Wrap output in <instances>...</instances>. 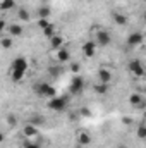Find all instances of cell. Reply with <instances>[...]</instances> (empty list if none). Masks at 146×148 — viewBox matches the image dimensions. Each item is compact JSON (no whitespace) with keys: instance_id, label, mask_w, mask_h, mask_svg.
<instances>
[{"instance_id":"cell-1","label":"cell","mask_w":146,"mask_h":148,"mask_svg":"<svg viewBox=\"0 0 146 148\" xmlns=\"http://www.w3.org/2000/svg\"><path fill=\"white\" fill-rule=\"evenodd\" d=\"M35 91H36L40 97H46V98H53V97H57L55 88L50 86L48 83H40V84H36V86H35Z\"/></svg>"},{"instance_id":"cell-2","label":"cell","mask_w":146,"mask_h":148,"mask_svg":"<svg viewBox=\"0 0 146 148\" xmlns=\"http://www.w3.org/2000/svg\"><path fill=\"white\" fill-rule=\"evenodd\" d=\"M83 88H84V79H83V76L76 74L72 77V81H71V93L72 95H79L83 91Z\"/></svg>"},{"instance_id":"cell-3","label":"cell","mask_w":146,"mask_h":148,"mask_svg":"<svg viewBox=\"0 0 146 148\" xmlns=\"http://www.w3.org/2000/svg\"><path fill=\"white\" fill-rule=\"evenodd\" d=\"M129 71L134 74V76H145V66L141 64V60H131L129 62Z\"/></svg>"},{"instance_id":"cell-4","label":"cell","mask_w":146,"mask_h":148,"mask_svg":"<svg viewBox=\"0 0 146 148\" xmlns=\"http://www.w3.org/2000/svg\"><path fill=\"white\" fill-rule=\"evenodd\" d=\"M110 41H112V36H110L108 31L100 29V31L96 33V45H100V47H107V45H110Z\"/></svg>"},{"instance_id":"cell-5","label":"cell","mask_w":146,"mask_h":148,"mask_svg":"<svg viewBox=\"0 0 146 148\" xmlns=\"http://www.w3.org/2000/svg\"><path fill=\"white\" fill-rule=\"evenodd\" d=\"M48 107L55 112L64 110V109H65V98H57V97H53V98L48 102Z\"/></svg>"},{"instance_id":"cell-6","label":"cell","mask_w":146,"mask_h":148,"mask_svg":"<svg viewBox=\"0 0 146 148\" xmlns=\"http://www.w3.org/2000/svg\"><path fill=\"white\" fill-rule=\"evenodd\" d=\"M143 40H145L143 33H131V35L127 36V45H129V47H139V45L143 43Z\"/></svg>"},{"instance_id":"cell-7","label":"cell","mask_w":146,"mask_h":148,"mask_svg":"<svg viewBox=\"0 0 146 148\" xmlns=\"http://www.w3.org/2000/svg\"><path fill=\"white\" fill-rule=\"evenodd\" d=\"M83 53L86 57H93L96 53V41H86L83 45Z\"/></svg>"},{"instance_id":"cell-8","label":"cell","mask_w":146,"mask_h":148,"mask_svg":"<svg viewBox=\"0 0 146 148\" xmlns=\"http://www.w3.org/2000/svg\"><path fill=\"white\" fill-rule=\"evenodd\" d=\"M12 69H19V71H28V60L24 57H17L12 62Z\"/></svg>"},{"instance_id":"cell-9","label":"cell","mask_w":146,"mask_h":148,"mask_svg":"<svg viewBox=\"0 0 146 148\" xmlns=\"http://www.w3.org/2000/svg\"><path fill=\"white\" fill-rule=\"evenodd\" d=\"M98 79H100V83H108L112 81V73H110L108 69H100L98 71Z\"/></svg>"},{"instance_id":"cell-10","label":"cell","mask_w":146,"mask_h":148,"mask_svg":"<svg viewBox=\"0 0 146 148\" xmlns=\"http://www.w3.org/2000/svg\"><path fill=\"white\" fill-rule=\"evenodd\" d=\"M57 60H59V62H67V60H71L69 50H67V48H60L59 53H57Z\"/></svg>"},{"instance_id":"cell-11","label":"cell","mask_w":146,"mask_h":148,"mask_svg":"<svg viewBox=\"0 0 146 148\" xmlns=\"http://www.w3.org/2000/svg\"><path fill=\"white\" fill-rule=\"evenodd\" d=\"M143 102H145V100H143V97H141V95H138V93H134V95H131V97H129V103H131L132 107H139Z\"/></svg>"},{"instance_id":"cell-12","label":"cell","mask_w":146,"mask_h":148,"mask_svg":"<svg viewBox=\"0 0 146 148\" xmlns=\"http://www.w3.org/2000/svg\"><path fill=\"white\" fill-rule=\"evenodd\" d=\"M107 91H108V83H98V84H95V93L105 95Z\"/></svg>"},{"instance_id":"cell-13","label":"cell","mask_w":146,"mask_h":148,"mask_svg":"<svg viewBox=\"0 0 146 148\" xmlns=\"http://www.w3.org/2000/svg\"><path fill=\"white\" fill-rule=\"evenodd\" d=\"M9 33H10L12 36H21V35H23V28H21L19 24H10V26H9Z\"/></svg>"},{"instance_id":"cell-14","label":"cell","mask_w":146,"mask_h":148,"mask_svg":"<svg viewBox=\"0 0 146 148\" xmlns=\"http://www.w3.org/2000/svg\"><path fill=\"white\" fill-rule=\"evenodd\" d=\"M23 133H24V136H35L38 131H36V126H33V124H28V126H24V129H23Z\"/></svg>"},{"instance_id":"cell-15","label":"cell","mask_w":146,"mask_h":148,"mask_svg":"<svg viewBox=\"0 0 146 148\" xmlns=\"http://www.w3.org/2000/svg\"><path fill=\"white\" fill-rule=\"evenodd\" d=\"M50 43H52V47L53 48H62V43H64V40H62V36H59V35H55L53 38H50Z\"/></svg>"},{"instance_id":"cell-16","label":"cell","mask_w":146,"mask_h":148,"mask_svg":"<svg viewBox=\"0 0 146 148\" xmlns=\"http://www.w3.org/2000/svg\"><path fill=\"white\" fill-rule=\"evenodd\" d=\"M48 16H50V9H48L46 5H41V7L38 9V17H40V19H48Z\"/></svg>"},{"instance_id":"cell-17","label":"cell","mask_w":146,"mask_h":148,"mask_svg":"<svg viewBox=\"0 0 146 148\" xmlns=\"http://www.w3.org/2000/svg\"><path fill=\"white\" fill-rule=\"evenodd\" d=\"M29 12H28V9H19V12H17V19H21V21H24V23H28L29 21Z\"/></svg>"},{"instance_id":"cell-18","label":"cell","mask_w":146,"mask_h":148,"mask_svg":"<svg viewBox=\"0 0 146 148\" xmlns=\"http://www.w3.org/2000/svg\"><path fill=\"white\" fill-rule=\"evenodd\" d=\"M79 143H81L83 147H88V145L91 143V138H89V134H88V133H81V134H79Z\"/></svg>"},{"instance_id":"cell-19","label":"cell","mask_w":146,"mask_h":148,"mask_svg":"<svg viewBox=\"0 0 146 148\" xmlns=\"http://www.w3.org/2000/svg\"><path fill=\"white\" fill-rule=\"evenodd\" d=\"M113 21H115L119 26H124V24L127 23V17H126L124 14H113Z\"/></svg>"},{"instance_id":"cell-20","label":"cell","mask_w":146,"mask_h":148,"mask_svg":"<svg viewBox=\"0 0 146 148\" xmlns=\"http://www.w3.org/2000/svg\"><path fill=\"white\" fill-rule=\"evenodd\" d=\"M0 7H2V10H10L16 7V0H3Z\"/></svg>"},{"instance_id":"cell-21","label":"cell","mask_w":146,"mask_h":148,"mask_svg":"<svg viewBox=\"0 0 146 148\" xmlns=\"http://www.w3.org/2000/svg\"><path fill=\"white\" fill-rule=\"evenodd\" d=\"M24 74H26V71H19V69H12V79H14V81H21V79L24 77Z\"/></svg>"},{"instance_id":"cell-22","label":"cell","mask_w":146,"mask_h":148,"mask_svg":"<svg viewBox=\"0 0 146 148\" xmlns=\"http://www.w3.org/2000/svg\"><path fill=\"white\" fill-rule=\"evenodd\" d=\"M43 35H45L46 38H53L55 35H57V33H55V26H53V24H50L46 29H43Z\"/></svg>"},{"instance_id":"cell-23","label":"cell","mask_w":146,"mask_h":148,"mask_svg":"<svg viewBox=\"0 0 146 148\" xmlns=\"http://www.w3.org/2000/svg\"><path fill=\"white\" fill-rule=\"evenodd\" d=\"M38 26H40V29L43 31V29H46V28L50 26V23H48V19H38Z\"/></svg>"},{"instance_id":"cell-24","label":"cell","mask_w":146,"mask_h":148,"mask_svg":"<svg viewBox=\"0 0 146 148\" xmlns=\"http://www.w3.org/2000/svg\"><path fill=\"white\" fill-rule=\"evenodd\" d=\"M138 138H146V124H141L139 126V129H138Z\"/></svg>"},{"instance_id":"cell-25","label":"cell","mask_w":146,"mask_h":148,"mask_svg":"<svg viewBox=\"0 0 146 148\" xmlns=\"http://www.w3.org/2000/svg\"><path fill=\"white\" fill-rule=\"evenodd\" d=\"M2 47H3L5 50H9V48L12 47V40H10V38H3V40H2Z\"/></svg>"},{"instance_id":"cell-26","label":"cell","mask_w":146,"mask_h":148,"mask_svg":"<svg viewBox=\"0 0 146 148\" xmlns=\"http://www.w3.org/2000/svg\"><path fill=\"white\" fill-rule=\"evenodd\" d=\"M31 124L36 126V124H45V117H31Z\"/></svg>"},{"instance_id":"cell-27","label":"cell","mask_w":146,"mask_h":148,"mask_svg":"<svg viewBox=\"0 0 146 148\" xmlns=\"http://www.w3.org/2000/svg\"><path fill=\"white\" fill-rule=\"evenodd\" d=\"M7 122H9V126H16L17 124V119L14 115H7Z\"/></svg>"},{"instance_id":"cell-28","label":"cell","mask_w":146,"mask_h":148,"mask_svg":"<svg viewBox=\"0 0 146 148\" xmlns=\"http://www.w3.org/2000/svg\"><path fill=\"white\" fill-rule=\"evenodd\" d=\"M23 148H40V145L38 143H33V141H26Z\"/></svg>"},{"instance_id":"cell-29","label":"cell","mask_w":146,"mask_h":148,"mask_svg":"<svg viewBox=\"0 0 146 148\" xmlns=\"http://www.w3.org/2000/svg\"><path fill=\"white\" fill-rule=\"evenodd\" d=\"M81 115H84V117H89V115H91V112L84 107V109H81Z\"/></svg>"},{"instance_id":"cell-30","label":"cell","mask_w":146,"mask_h":148,"mask_svg":"<svg viewBox=\"0 0 146 148\" xmlns=\"http://www.w3.org/2000/svg\"><path fill=\"white\" fill-rule=\"evenodd\" d=\"M71 69L74 71V74H79V66H77V64H72V66H71Z\"/></svg>"},{"instance_id":"cell-31","label":"cell","mask_w":146,"mask_h":148,"mask_svg":"<svg viewBox=\"0 0 146 148\" xmlns=\"http://www.w3.org/2000/svg\"><path fill=\"white\" fill-rule=\"evenodd\" d=\"M119 148H127V147H126V145H120V147H119Z\"/></svg>"},{"instance_id":"cell-32","label":"cell","mask_w":146,"mask_h":148,"mask_svg":"<svg viewBox=\"0 0 146 148\" xmlns=\"http://www.w3.org/2000/svg\"><path fill=\"white\" fill-rule=\"evenodd\" d=\"M143 19H145V21H146V12H145V14H143Z\"/></svg>"}]
</instances>
